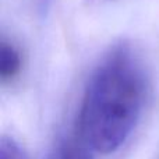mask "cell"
<instances>
[{
    "label": "cell",
    "mask_w": 159,
    "mask_h": 159,
    "mask_svg": "<svg viewBox=\"0 0 159 159\" xmlns=\"http://www.w3.org/2000/svg\"><path fill=\"white\" fill-rule=\"evenodd\" d=\"M0 159H28L21 147L10 137H3L0 144Z\"/></svg>",
    "instance_id": "4"
},
{
    "label": "cell",
    "mask_w": 159,
    "mask_h": 159,
    "mask_svg": "<svg viewBox=\"0 0 159 159\" xmlns=\"http://www.w3.org/2000/svg\"><path fill=\"white\" fill-rule=\"evenodd\" d=\"M92 147L78 133L59 138L45 159H93Z\"/></svg>",
    "instance_id": "2"
},
{
    "label": "cell",
    "mask_w": 159,
    "mask_h": 159,
    "mask_svg": "<svg viewBox=\"0 0 159 159\" xmlns=\"http://www.w3.org/2000/svg\"><path fill=\"white\" fill-rule=\"evenodd\" d=\"M148 80L135 55L119 46L92 71L78 116V133L95 151L112 154L135 129L145 105Z\"/></svg>",
    "instance_id": "1"
},
{
    "label": "cell",
    "mask_w": 159,
    "mask_h": 159,
    "mask_svg": "<svg viewBox=\"0 0 159 159\" xmlns=\"http://www.w3.org/2000/svg\"><path fill=\"white\" fill-rule=\"evenodd\" d=\"M22 59L20 50L13 43L2 39L0 43V80L2 82L13 81L20 74Z\"/></svg>",
    "instance_id": "3"
}]
</instances>
